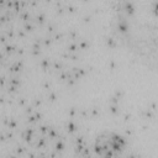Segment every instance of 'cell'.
<instances>
[{
	"label": "cell",
	"instance_id": "6da1fadb",
	"mask_svg": "<svg viewBox=\"0 0 158 158\" xmlns=\"http://www.w3.org/2000/svg\"><path fill=\"white\" fill-rule=\"evenodd\" d=\"M156 0H115L114 22L117 37L138 57L156 52Z\"/></svg>",
	"mask_w": 158,
	"mask_h": 158
}]
</instances>
